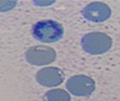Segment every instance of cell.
<instances>
[{"instance_id": "6", "label": "cell", "mask_w": 120, "mask_h": 101, "mask_svg": "<svg viewBox=\"0 0 120 101\" xmlns=\"http://www.w3.org/2000/svg\"><path fill=\"white\" fill-rule=\"evenodd\" d=\"M64 74L58 67H45L36 74V81L43 87H56L63 82Z\"/></svg>"}, {"instance_id": "8", "label": "cell", "mask_w": 120, "mask_h": 101, "mask_svg": "<svg viewBox=\"0 0 120 101\" xmlns=\"http://www.w3.org/2000/svg\"><path fill=\"white\" fill-rule=\"evenodd\" d=\"M17 5L16 1H0V12L10 11L11 8H13Z\"/></svg>"}, {"instance_id": "1", "label": "cell", "mask_w": 120, "mask_h": 101, "mask_svg": "<svg viewBox=\"0 0 120 101\" xmlns=\"http://www.w3.org/2000/svg\"><path fill=\"white\" fill-rule=\"evenodd\" d=\"M64 35L63 25L52 21V19H45L38 21L33 27V36L42 42H55L59 41Z\"/></svg>"}, {"instance_id": "2", "label": "cell", "mask_w": 120, "mask_h": 101, "mask_svg": "<svg viewBox=\"0 0 120 101\" xmlns=\"http://www.w3.org/2000/svg\"><path fill=\"white\" fill-rule=\"evenodd\" d=\"M82 48L89 54H102L112 47V39L105 33H89L82 37Z\"/></svg>"}, {"instance_id": "7", "label": "cell", "mask_w": 120, "mask_h": 101, "mask_svg": "<svg viewBox=\"0 0 120 101\" xmlns=\"http://www.w3.org/2000/svg\"><path fill=\"white\" fill-rule=\"evenodd\" d=\"M70 96L63 89H52L45 94V101H70Z\"/></svg>"}, {"instance_id": "3", "label": "cell", "mask_w": 120, "mask_h": 101, "mask_svg": "<svg viewBox=\"0 0 120 101\" xmlns=\"http://www.w3.org/2000/svg\"><path fill=\"white\" fill-rule=\"evenodd\" d=\"M66 88L75 96H88L95 90V82L85 75H76L67 79Z\"/></svg>"}, {"instance_id": "5", "label": "cell", "mask_w": 120, "mask_h": 101, "mask_svg": "<svg viewBox=\"0 0 120 101\" xmlns=\"http://www.w3.org/2000/svg\"><path fill=\"white\" fill-rule=\"evenodd\" d=\"M83 17L89 22H105L111 17L112 11L111 7L105 3H90L88 4L82 11Z\"/></svg>"}, {"instance_id": "4", "label": "cell", "mask_w": 120, "mask_h": 101, "mask_svg": "<svg viewBox=\"0 0 120 101\" xmlns=\"http://www.w3.org/2000/svg\"><path fill=\"white\" fill-rule=\"evenodd\" d=\"M55 58H56L55 50L51 47H47V46L30 47L25 53L26 62L33 64V65H37V66L51 64L52 62L55 60Z\"/></svg>"}]
</instances>
